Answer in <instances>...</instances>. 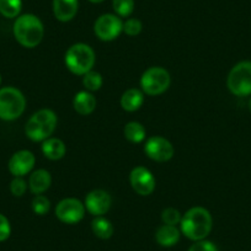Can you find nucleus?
<instances>
[{
	"label": "nucleus",
	"instance_id": "nucleus-1",
	"mask_svg": "<svg viewBox=\"0 0 251 251\" xmlns=\"http://www.w3.org/2000/svg\"><path fill=\"white\" fill-rule=\"evenodd\" d=\"M213 219L208 209L203 207H192L182 216L180 222L181 231L190 240H203L209 235Z\"/></svg>",
	"mask_w": 251,
	"mask_h": 251
},
{
	"label": "nucleus",
	"instance_id": "nucleus-2",
	"mask_svg": "<svg viewBox=\"0 0 251 251\" xmlns=\"http://www.w3.org/2000/svg\"><path fill=\"white\" fill-rule=\"evenodd\" d=\"M14 36L23 47L35 48L42 42L45 27L40 19L33 14L18 16L14 23Z\"/></svg>",
	"mask_w": 251,
	"mask_h": 251
},
{
	"label": "nucleus",
	"instance_id": "nucleus-3",
	"mask_svg": "<svg viewBox=\"0 0 251 251\" xmlns=\"http://www.w3.org/2000/svg\"><path fill=\"white\" fill-rule=\"evenodd\" d=\"M57 122V115L50 108H43L31 116L26 123L25 133L32 142H43L52 136Z\"/></svg>",
	"mask_w": 251,
	"mask_h": 251
},
{
	"label": "nucleus",
	"instance_id": "nucleus-4",
	"mask_svg": "<svg viewBox=\"0 0 251 251\" xmlns=\"http://www.w3.org/2000/svg\"><path fill=\"white\" fill-rule=\"evenodd\" d=\"M96 55L93 48L85 43H75L66 52L64 62L69 71L75 75H85L95 66Z\"/></svg>",
	"mask_w": 251,
	"mask_h": 251
},
{
	"label": "nucleus",
	"instance_id": "nucleus-5",
	"mask_svg": "<svg viewBox=\"0 0 251 251\" xmlns=\"http://www.w3.org/2000/svg\"><path fill=\"white\" fill-rule=\"evenodd\" d=\"M26 107V99L19 89L13 86L0 89V118L14 121L20 117Z\"/></svg>",
	"mask_w": 251,
	"mask_h": 251
},
{
	"label": "nucleus",
	"instance_id": "nucleus-6",
	"mask_svg": "<svg viewBox=\"0 0 251 251\" xmlns=\"http://www.w3.org/2000/svg\"><path fill=\"white\" fill-rule=\"evenodd\" d=\"M171 78L169 72L161 67H151L147 69L141 78L142 91L147 95H161L169 89Z\"/></svg>",
	"mask_w": 251,
	"mask_h": 251
},
{
	"label": "nucleus",
	"instance_id": "nucleus-7",
	"mask_svg": "<svg viewBox=\"0 0 251 251\" xmlns=\"http://www.w3.org/2000/svg\"><path fill=\"white\" fill-rule=\"evenodd\" d=\"M226 85L231 94L248 96L251 94V62H240L229 72Z\"/></svg>",
	"mask_w": 251,
	"mask_h": 251
},
{
	"label": "nucleus",
	"instance_id": "nucleus-8",
	"mask_svg": "<svg viewBox=\"0 0 251 251\" xmlns=\"http://www.w3.org/2000/svg\"><path fill=\"white\" fill-rule=\"evenodd\" d=\"M94 32L101 41L110 42L123 32V23L115 14H103L94 24Z\"/></svg>",
	"mask_w": 251,
	"mask_h": 251
},
{
	"label": "nucleus",
	"instance_id": "nucleus-9",
	"mask_svg": "<svg viewBox=\"0 0 251 251\" xmlns=\"http://www.w3.org/2000/svg\"><path fill=\"white\" fill-rule=\"evenodd\" d=\"M85 204L76 199H64L55 207V217L62 223L76 224L85 216Z\"/></svg>",
	"mask_w": 251,
	"mask_h": 251
},
{
	"label": "nucleus",
	"instance_id": "nucleus-10",
	"mask_svg": "<svg viewBox=\"0 0 251 251\" xmlns=\"http://www.w3.org/2000/svg\"><path fill=\"white\" fill-rule=\"evenodd\" d=\"M144 151L149 159L158 163H165L170 160L174 156L175 149L173 144L164 137H151L147 139L146 146H144Z\"/></svg>",
	"mask_w": 251,
	"mask_h": 251
},
{
	"label": "nucleus",
	"instance_id": "nucleus-11",
	"mask_svg": "<svg viewBox=\"0 0 251 251\" xmlns=\"http://www.w3.org/2000/svg\"><path fill=\"white\" fill-rule=\"evenodd\" d=\"M129 182L132 188L141 196H149L155 190L156 181L153 174L144 166H137L131 171Z\"/></svg>",
	"mask_w": 251,
	"mask_h": 251
},
{
	"label": "nucleus",
	"instance_id": "nucleus-12",
	"mask_svg": "<svg viewBox=\"0 0 251 251\" xmlns=\"http://www.w3.org/2000/svg\"><path fill=\"white\" fill-rule=\"evenodd\" d=\"M85 208L90 214L95 217L103 216L108 212L112 204L110 194L105 190H94L85 197Z\"/></svg>",
	"mask_w": 251,
	"mask_h": 251
},
{
	"label": "nucleus",
	"instance_id": "nucleus-13",
	"mask_svg": "<svg viewBox=\"0 0 251 251\" xmlns=\"http://www.w3.org/2000/svg\"><path fill=\"white\" fill-rule=\"evenodd\" d=\"M36 158L30 151H19L9 160V171L15 177H23L33 169Z\"/></svg>",
	"mask_w": 251,
	"mask_h": 251
},
{
	"label": "nucleus",
	"instance_id": "nucleus-14",
	"mask_svg": "<svg viewBox=\"0 0 251 251\" xmlns=\"http://www.w3.org/2000/svg\"><path fill=\"white\" fill-rule=\"evenodd\" d=\"M52 9L58 21L68 23L73 20L78 13L79 0H53Z\"/></svg>",
	"mask_w": 251,
	"mask_h": 251
},
{
	"label": "nucleus",
	"instance_id": "nucleus-15",
	"mask_svg": "<svg viewBox=\"0 0 251 251\" xmlns=\"http://www.w3.org/2000/svg\"><path fill=\"white\" fill-rule=\"evenodd\" d=\"M50 183H52L50 174L45 169H40L31 174L30 180H28V187L32 194L42 195L50 188Z\"/></svg>",
	"mask_w": 251,
	"mask_h": 251
},
{
	"label": "nucleus",
	"instance_id": "nucleus-16",
	"mask_svg": "<svg viewBox=\"0 0 251 251\" xmlns=\"http://www.w3.org/2000/svg\"><path fill=\"white\" fill-rule=\"evenodd\" d=\"M74 110L81 116H88L93 113L96 108V99L89 91H79L73 100Z\"/></svg>",
	"mask_w": 251,
	"mask_h": 251
},
{
	"label": "nucleus",
	"instance_id": "nucleus-17",
	"mask_svg": "<svg viewBox=\"0 0 251 251\" xmlns=\"http://www.w3.org/2000/svg\"><path fill=\"white\" fill-rule=\"evenodd\" d=\"M144 102V93L139 89H128L121 98V107L127 112L139 110Z\"/></svg>",
	"mask_w": 251,
	"mask_h": 251
},
{
	"label": "nucleus",
	"instance_id": "nucleus-18",
	"mask_svg": "<svg viewBox=\"0 0 251 251\" xmlns=\"http://www.w3.org/2000/svg\"><path fill=\"white\" fill-rule=\"evenodd\" d=\"M180 230L175 226H168L164 224L156 230L155 240L156 243L164 248H170V246L176 245L180 240Z\"/></svg>",
	"mask_w": 251,
	"mask_h": 251
},
{
	"label": "nucleus",
	"instance_id": "nucleus-19",
	"mask_svg": "<svg viewBox=\"0 0 251 251\" xmlns=\"http://www.w3.org/2000/svg\"><path fill=\"white\" fill-rule=\"evenodd\" d=\"M66 144L58 138H48L42 143V153L50 160H59L66 155Z\"/></svg>",
	"mask_w": 251,
	"mask_h": 251
},
{
	"label": "nucleus",
	"instance_id": "nucleus-20",
	"mask_svg": "<svg viewBox=\"0 0 251 251\" xmlns=\"http://www.w3.org/2000/svg\"><path fill=\"white\" fill-rule=\"evenodd\" d=\"M125 137L127 141H129L131 143L138 144L142 143V142L146 139L147 132L146 128L143 127V125L139 122H136V121H132V122H128L125 126Z\"/></svg>",
	"mask_w": 251,
	"mask_h": 251
},
{
	"label": "nucleus",
	"instance_id": "nucleus-21",
	"mask_svg": "<svg viewBox=\"0 0 251 251\" xmlns=\"http://www.w3.org/2000/svg\"><path fill=\"white\" fill-rule=\"evenodd\" d=\"M91 229L93 233L95 234L98 238L106 240L110 239L113 235V226L108 219L103 218L102 216L96 217L93 222H91Z\"/></svg>",
	"mask_w": 251,
	"mask_h": 251
},
{
	"label": "nucleus",
	"instance_id": "nucleus-22",
	"mask_svg": "<svg viewBox=\"0 0 251 251\" xmlns=\"http://www.w3.org/2000/svg\"><path fill=\"white\" fill-rule=\"evenodd\" d=\"M23 9L21 0H0V14L6 19H14L20 16Z\"/></svg>",
	"mask_w": 251,
	"mask_h": 251
},
{
	"label": "nucleus",
	"instance_id": "nucleus-23",
	"mask_svg": "<svg viewBox=\"0 0 251 251\" xmlns=\"http://www.w3.org/2000/svg\"><path fill=\"white\" fill-rule=\"evenodd\" d=\"M112 8L120 18H128L134 11V0H112Z\"/></svg>",
	"mask_w": 251,
	"mask_h": 251
},
{
	"label": "nucleus",
	"instance_id": "nucleus-24",
	"mask_svg": "<svg viewBox=\"0 0 251 251\" xmlns=\"http://www.w3.org/2000/svg\"><path fill=\"white\" fill-rule=\"evenodd\" d=\"M102 76L98 72L90 71L89 73H86L85 75H83V85L85 86V89L88 91H96L102 86Z\"/></svg>",
	"mask_w": 251,
	"mask_h": 251
},
{
	"label": "nucleus",
	"instance_id": "nucleus-25",
	"mask_svg": "<svg viewBox=\"0 0 251 251\" xmlns=\"http://www.w3.org/2000/svg\"><path fill=\"white\" fill-rule=\"evenodd\" d=\"M32 211L35 212L38 216H45L50 212V200L47 199L43 195H36L32 200Z\"/></svg>",
	"mask_w": 251,
	"mask_h": 251
},
{
	"label": "nucleus",
	"instance_id": "nucleus-26",
	"mask_svg": "<svg viewBox=\"0 0 251 251\" xmlns=\"http://www.w3.org/2000/svg\"><path fill=\"white\" fill-rule=\"evenodd\" d=\"M142 28H143V24L136 18L128 19V20H126V23H123V32L131 37L138 36L142 32Z\"/></svg>",
	"mask_w": 251,
	"mask_h": 251
},
{
	"label": "nucleus",
	"instance_id": "nucleus-27",
	"mask_svg": "<svg viewBox=\"0 0 251 251\" xmlns=\"http://www.w3.org/2000/svg\"><path fill=\"white\" fill-rule=\"evenodd\" d=\"M181 218H182V216L175 208H166L161 213V221H163L164 224H168V226H176L177 224H180Z\"/></svg>",
	"mask_w": 251,
	"mask_h": 251
},
{
	"label": "nucleus",
	"instance_id": "nucleus-28",
	"mask_svg": "<svg viewBox=\"0 0 251 251\" xmlns=\"http://www.w3.org/2000/svg\"><path fill=\"white\" fill-rule=\"evenodd\" d=\"M27 190V183L23 177H15L10 183V191L15 197H21Z\"/></svg>",
	"mask_w": 251,
	"mask_h": 251
},
{
	"label": "nucleus",
	"instance_id": "nucleus-29",
	"mask_svg": "<svg viewBox=\"0 0 251 251\" xmlns=\"http://www.w3.org/2000/svg\"><path fill=\"white\" fill-rule=\"evenodd\" d=\"M188 251H218V249L212 241L203 239V240L195 241L194 245L190 246Z\"/></svg>",
	"mask_w": 251,
	"mask_h": 251
},
{
	"label": "nucleus",
	"instance_id": "nucleus-30",
	"mask_svg": "<svg viewBox=\"0 0 251 251\" xmlns=\"http://www.w3.org/2000/svg\"><path fill=\"white\" fill-rule=\"evenodd\" d=\"M11 234V226L10 222L6 218L4 214L0 213V243L5 241L6 239L10 236Z\"/></svg>",
	"mask_w": 251,
	"mask_h": 251
},
{
	"label": "nucleus",
	"instance_id": "nucleus-31",
	"mask_svg": "<svg viewBox=\"0 0 251 251\" xmlns=\"http://www.w3.org/2000/svg\"><path fill=\"white\" fill-rule=\"evenodd\" d=\"M89 1L93 4H100V3H102L103 0H89Z\"/></svg>",
	"mask_w": 251,
	"mask_h": 251
},
{
	"label": "nucleus",
	"instance_id": "nucleus-32",
	"mask_svg": "<svg viewBox=\"0 0 251 251\" xmlns=\"http://www.w3.org/2000/svg\"><path fill=\"white\" fill-rule=\"evenodd\" d=\"M249 106H250V111H251V99H250V103H249Z\"/></svg>",
	"mask_w": 251,
	"mask_h": 251
},
{
	"label": "nucleus",
	"instance_id": "nucleus-33",
	"mask_svg": "<svg viewBox=\"0 0 251 251\" xmlns=\"http://www.w3.org/2000/svg\"><path fill=\"white\" fill-rule=\"evenodd\" d=\"M0 84H1V75H0Z\"/></svg>",
	"mask_w": 251,
	"mask_h": 251
}]
</instances>
